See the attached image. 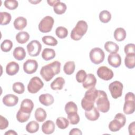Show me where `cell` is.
Segmentation results:
<instances>
[{
	"mask_svg": "<svg viewBox=\"0 0 135 135\" xmlns=\"http://www.w3.org/2000/svg\"><path fill=\"white\" fill-rule=\"evenodd\" d=\"M60 69L61 63L58 61H55L42 67L40 74L45 81L49 82L55 75L60 72Z\"/></svg>",
	"mask_w": 135,
	"mask_h": 135,
	"instance_id": "obj_1",
	"label": "cell"
},
{
	"mask_svg": "<svg viewBox=\"0 0 135 135\" xmlns=\"http://www.w3.org/2000/svg\"><path fill=\"white\" fill-rule=\"evenodd\" d=\"M88 28L87 23L83 21H79L71 33V38L74 41H79L86 33Z\"/></svg>",
	"mask_w": 135,
	"mask_h": 135,
	"instance_id": "obj_2",
	"label": "cell"
},
{
	"mask_svg": "<svg viewBox=\"0 0 135 135\" xmlns=\"http://www.w3.org/2000/svg\"><path fill=\"white\" fill-rule=\"evenodd\" d=\"M97 109L103 113L109 111L110 103L108 100L107 93L103 90H98V95L95 101Z\"/></svg>",
	"mask_w": 135,
	"mask_h": 135,
	"instance_id": "obj_3",
	"label": "cell"
},
{
	"mask_svg": "<svg viewBox=\"0 0 135 135\" xmlns=\"http://www.w3.org/2000/svg\"><path fill=\"white\" fill-rule=\"evenodd\" d=\"M126 122V116L121 113H118L115 115L114 119L109 123V129L112 132H117L125 125Z\"/></svg>",
	"mask_w": 135,
	"mask_h": 135,
	"instance_id": "obj_4",
	"label": "cell"
},
{
	"mask_svg": "<svg viewBox=\"0 0 135 135\" xmlns=\"http://www.w3.org/2000/svg\"><path fill=\"white\" fill-rule=\"evenodd\" d=\"M123 111L126 114H131L134 112V95L132 92H128L124 97Z\"/></svg>",
	"mask_w": 135,
	"mask_h": 135,
	"instance_id": "obj_5",
	"label": "cell"
},
{
	"mask_svg": "<svg viewBox=\"0 0 135 135\" xmlns=\"http://www.w3.org/2000/svg\"><path fill=\"white\" fill-rule=\"evenodd\" d=\"M89 57L91 61L95 64L101 63L104 59L105 54L104 51L100 47H94L90 52Z\"/></svg>",
	"mask_w": 135,
	"mask_h": 135,
	"instance_id": "obj_6",
	"label": "cell"
},
{
	"mask_svg": "<svg viewBox=\"0 0 135 135\" xmlns=\"http://www.w3.org/2000/svg\"><path fill=\"white\" fill-rule=\"evenodd\" d=\"M44 86V83L41 79L37 76L32 78L27 85L28 91L32 94H34L39 91Z\"/></svg>",
	"mask_w": 135,
	"mask_h": 135,
	"instance_id": "obj_7",
	"label": "cell"
},
{
	"mask_svg": "<svg viewBox=\"0 0 135 135\" xmlns=\"http://www.w3.org/2000/svg\"><path fill=\"white\" fill-rule=\"evenodd\" d=\"M54 23V18L50 16H46L41 20L38 24V30L42 33L50 32Z\"/></svg>",
	"mask_w": 135,
	"mask_h": 135,
	"instance_id": "obj_8",
	"label": "cell"
},
{
	"mask_svg": "<svg viewBox=\"0 0 135 135\" xmlns=\"http://www.w3.org/2000/svg\"><path fill=\"white\" fill-rule=\"evenodd\" d=\"M123 85L122 83L118 81L112 82L109 85V90L111 95L113 99H118L122 94Z\"/></svg>",
	"mask_w": 135,
	"mask_h": 135,
	"instance_id": "obj_9",
	"label": "cell"
},
{
	"mask_svg": "<svg viewBox=\"0 0 135 135\" xmlns=\"http://www.w3.org/2000/svg\"><path fill=\"white\" fill-rule=\"evenodd\" d=\"M27 51L31 56H37L41 52L42 45L37 40H33L27 45Z\"/></svg>",
	"mask_w": 135,
	"mask_h": 135,
	"instance_id": "obj_10",
	"label": "cell"
},
{
	"mask_svg": "<svg viewBox=\"0 0 135 135\" xmlns=\"http://www.w3.org/2000/svg\"><path fill=\"white\" fill-rule=\"evenodd\" d=\"M98 76L104 81H109L113 77V72L112 70L107 66H101L99 67L97 71Z\"/></svg>",
	"mask_w": 135,
	"mask_h": 135,
	"instance_id": "obj_11",
	"label": "cell"
},
{
	"mask_svg": "<svg viewBox=\"0 0 135 135\" xmlns=\"http://www.w3.org/2000/svg\"><path fill=\"white\" fill-rule=\"evenodd\" d=\"M38 68L37 61L33 59H28L23 64V70L25 73L31 74L35 73Z\"/></svg>",
	"mask_w": 135,
	"mask_h": 135,
	"instance_id": "obj_12",
	"label": "cell"
},
{
	"mask_svg": "<svg viewBox=\"0 0 135 135\" xmlns=\"http://www.w3.org/2000/svg\"><path fill=\"white\" fill-rule=\"evenodd\" d=\"M33 108L34 103L33 101L30 99H25L22 101L19 110L24 113L31 114Z\"/></svg>",
	"mask_w": 135,
	"mask_h": 135,
	"instance_id": "obj_13",
	"label": "cell"
},
{
	"mask_svg": "<svg viewBox=\"0 0 135 135\" xmlns=\"http://www.w3.org/2000/svg\"><path fill=\"white\" fill-rule=\"evenodd\" d=\"M2 101L3 104L7 107H14L17 104L18 98L14 94H8L3 97Z\"/></svg>",
	"mask_w": 135,
	"mask_h": 135,
	"instance_id": "obj_14",
	"label": "cell"
},
{
	"mask_svg": "<svg viewBox=\"0 0 135 135\" xmlns=\"http://www.w3.org/2000/svg\"><path fill=\"white\" fill-rule=\"evenodd\" d=\"M108 61L111 66L118 68L121 64V57L118 53H110L108 57Z\"/></svg>",
	"mask_w": 135,
	"mask_h": 135,
	"instance_id": "obj_15",
	"label": "cell"
},
{
	"mask_svg": "<svg viewBox=\"0 0 135 135\" xmlns=\"http://www.w3.org/2000/svg\"><path fill=\"white\" fill-rule=\"evenodd\" d=\"M98 95V90L95 87L89 89L85 93L83 98L86 101L94 103Z\"/></svg>",
	"mask_w": 135,
	"mask_h": 135,
	"instance_id": "obj_16",
	"label": "cell"
},
{
	"mask_svg": "<svg viewBox=\"0 0 135 135\" xmlns=\"http://www.w3.org/2000/svg\"><path fill=\"white\" fill-rule=\"evenodd\" d=\"M97 83V79L94 74L89 73L87 74L86 78L83 82V87L85 89H89L91 88L95 87Z\"/></svg>",
	"mask_w": 135,
	"mask_h": 135,
	"instance_id": "obj_17",
	"label": "cell"
},
{
	"mask_svg": "<svg viewBox=\"0 0 135 135\" xmlns=\"http://www.w3.org/2000/svg\"><path fill=\"white\" fill-rule=\"evenodd\" d=\"M55 124L52 120H47L44 122L42 126V132L46 134L53 133L55 130Z\"/></svg>",
	"mask_w": 135,
	"mask_h": 135,
	"instance_id": "obj_18",
	"label": "cell"
},
{
	"mask_svg": "<svg viewBox=\"0 0 135 135\" xmlns=\"http://www.w3.org/2000/svg\"><path fill=\"white\" fill-rule=\"evenodd\" d=\"M38 100L40 102L45 106H49L52 104L54 101L53 95L49 93H45L40 95Z\"/></svg>",
	"mask_w": 135,
	"mask_h": 135,
	"instance_id": "obj_19",
	"label": "cell"
},
{
	"mask_svg": "<svg viewBox=\"0 0 135 135\" xmlns=\"http://www.w3.org/2000/svg\"><path fill=\"white\" fill-rule=\"evenodd\" d=\"M20 66L17 63L14 61L9 62L6 66V72L9 75H14L19 71Z\"/></svg>",
	"mask_w": 135,
	"mask_h": 135,
	"instance_id": "obj_20",
	"label": "cell"
},
{
	"mask_svg": "<svg viewBox=\"0 0 135 135\" xmlns=\"http://www.w3.org/2000/svg\"><path fill=\"white\" fill-rule=\"evenodd\" d=\"M85 116L90 121H95L99 119L100 113L98 109L94 107L91 110L85 111Z\"/></svg>",
	"mask_w": 135,
	"mask_h": 135,
	"instance_id": "obj_21",
	"label": "cell"
},
{
	"mask_svg": "<svg viewBox=\"0 0 135 135\" xmlns=\"http://www.w3.org/2000/svg\"><path fill=\"white\" fill-rule=\"evenodd\" d=\"M65 84V80L62 77L56 78L50 85L51 88L53 90H61Z\"/></svg>",
	"mask_w": 135,
	"mask_h": 135,
	"instance_id": "obj_22",
	"label": "cell"
},
{
	"mask_svg": "<svg viewBox=\"0 0 135 135\" xmlns=\"http://www.w3.org/2000/svg\"><path fill=\"white\" fill-rule=\"evenodd\" d=\"M13 25L16 30H22L27 25V20L23 16L17 17L14 20Z\"/></svg>",
	"mask_w": 135,
	"mask_h": 135,
	"instance_id": "obj_23",
	"label": "cell"
},
{
	"mask_svg": "<svg viewBox=\"0 0 135 135\" xmlns=\"http://www.w3.org/2000/svg\"><path fill=\"white\" fill-rule=\"evenodd\" d=\"M13 55L16 60L21 61L24 60L26 57V53L25 49L23 47L18 46L15 48L13 52Z\"/></svg>",
	"mask_w": 135,
	"mask_h": 135,
	"instance_id": "obj_24",
	"label": "cell"
},
{
	"mask_svg": "<svg viewBox=\"0 0 135 135\" xmlns=\"http://www.w3.org/2000/svg\"><path fill=\"white\" fill-rule=\"evenodd\" d=\"M42 57L45 61H49L54 59L55 56V51L50 48H45L42 53Z\"/></svg>",
	"mask_w": 135,
	"mask_h": 135,
	"instance_id": "obj_25",
	"label": "cell"
},
{
	"mask_svg": "<svg viewBox=\"0 0 135 135\" xmlns=\"http://www.w3.org/2000/svg\"><path fill=\"white\" fill-rule=\"evenodd\" d=\"M113 36L116 41L119 42L122 41L126 37V32L123 28L118 27L115 30Z\"/></svg>",
	"mask_w": 135,
	"mask_h": 135,
	"instance_id": "obj_26",
	"label": "cell"
},
{
	"mask_svg": "<svg viewBox=\"0 0 135 135\" xmlns=\"http://www.w3.org/2000/svg\"><path fill=\"white\" fill-rule=\"evenodd\" d=\"M104 47L105 50L110 53H117L119 50L118 45L112 41H107L105 42Z\"/></svg>",
	"mask_w": 135,
	"mask_h": 135,
	"instance_id": "obj_27",
	"label": "cell"
},
{
	"mask_svg": "<svg viewBox=\"0 0 135 135\" xmlns=\"http://www.w3.org/2000/svg\"><path fill=\"white\" fill-rule=\"evenodd\" d=\"M35 118L38 122H43L46 118L47 114L45 110L42 108H37L35 111Z\"/></svg>",
	"mask_w": 135,
	"mask_h": 135,
	"instance_id": "obj_28",
	"label": "cell"
},
{
	"mask_svg": "<svg viewBox=\"0 0 135 135\" xmlns=\"http://www.w3.org/2000/svg\"><path fill=\"white\" fill-rule=\"evenodd\" d=\"M15 38L17 42L18 43L24 44L28 41L30 38V35L27 32L21 31L16 35Z\"/></svg>",
	"mask_w": 135,
	"mask_h": 135,
	"instance_id": "obj_29",
	"label": "cell"
},
{
	"mask_svg": "<svg viewBox=\"0 0 135 135\" xmlns=\"http://www.w3.org/2000/svg\"><path fill=\"white\" fill-rule=\"evenodd\" d=\"M75 69V63L73 61L66 62L63 66V71L67 75H71L74 72Z\"/></svg>",
	"mask_w": 135,
	"mask_h": 135,
	"instance_id": "obj_30",
	"label": "cell"
},
{
	"mask_svg": "<svg viewBox=\"0 0 135 135\" xmlns=\"http://www.w3.org/2000/svg\"><path fill=\"white\" fill-rule=\"evenodd\" d=\"M67 7L65 3L61 2L60 1L57 2L55 5L53 6V11L56 14L59 15H61L64 14L66 10Z\"/></svg>",
	"mask_w": 135,
	"mask_h": 135,
	"instance_id": "obj_31",
	"label": "cell"
},
{
	"mask_svg": "<svg viewBox=\"0 0 135 135\" xmlns=\"http://www.w3.org/2000/svg\"><path fill=\"white\" fill-rule=\"evenodd\" d=\"M25 129L26 131L29 133H35L39 129V124L35 121H31L26 124Z\"/></svg>",
	"mask_w": 135,
	"mask_h": 135,
	"instance_id": "obj_32",
	"label": "cell"
},
{
	"mask_svg": "<svg viewBox=\"0 0 135 135\" xmlns=\"http://www.w3.org/2000/svg\"><path fill=\"white\" fill-rule=\"evenodd\" d=\"M124 64L128 69H133L135 66V54L126 55L124 58Z\"/></svg>",
	"mask_w": 135,
	"mask_h": 135,
	"instance_id": "obj_33",
	"label": "cell"
},
{
	"mask_svg": "<svg viewBox=\"0 0 135 135\" xmlns=\"http://www.w3.org/2000/svg\"><path fill=\"white\" fill-rule=\"evenodd\" d=\"M69 121L64 117H59L56 120V124L61 129H66L69 125Z\"/></svg>",
	"mask_w": 135,
	"mask_h": 135,
	"instance_id": "obj_34",
	"label": "cell"
},
{
	"mask_svg": "<svg viewBox=\"0 0 135 135\" xmlns=\"http://www.w3.org/2000/svg\"><path fill=\"white\" fill-rule=\"evenodd\" d=\"M42 41L44 44L50 46H55L58 43V42L56 38H55L53 36L50 35L44 36L42 38Z\"/></svg>",
	"mask_w": 135,
	"mask_h": 135,
	"instance_id": "obj_35",
	"label": "cell"
},
{
	"mask_svg": "<svg viewBox=\"0 0 135 135\" xmlns=\"http://www.w3.org/2000/svg\"><path fill=\"white\" fill-rule=\"evenodd\" d=\"M1 25H6L9 24L11 21V15L6 12H1Z\"/></svg>",
	"mask_w": 135,
	"mask_h": 135,
	"instance_id": "obj_36",
	"label": "cell"
},
{
	"mask_svg": "<svg viewBox=\"0 0 135 135\" xmlns=\"http://www.w3.org/2000/svg\"><path fill=\"white\" fill-rule=\"evenodd\" d=\"M111 18V13L107 10H103L99 14V19L103 23H108Z\"/></svg>",
	"mask_w": 135,
	"mask_h": 135,
	"instance_id": "obj_37",
	"label": "cell"
},
{
	"mask_svg": "<svg viewBox=\"0 0 135 135\" xmlns=\"http://www.w3.org/2000/svg\"><path fill=\"white\" fill-rule=\"evenodd\" d=\"M64 109L66 114L72 112H78V107L76 104L72 101H70L66 103Z\"/></svg>",
	"mask_w": 135,
	"mask_h": 135,
	"instance_id": "obj_38",
	"label": "cell"
},
{
	"mask_svg": "<svg viewBox=\"0 0 135 135\" xmlns=\"http://www.w3.org/2000/svg\"><path fill=\"white\" fill-rule=\"evenodd\" d=\"M55 34L60 38H64L68 35V31L63 26H59L55 30Z\"/></svg>",
	"mask_w": 135,
	"mask_h": 135,
	"instance_id": "obj_39",
	"label": "cell"
},
{
	"mask_svg": "<svg viewBox=\"0 0 135 135\" xmlns=\"http://www.w3.org/2000/svg\"><path fill=\"white\" fill-rule=\"evenodd\" d=\"M68 119L71 124H77L80 121V117L78 112H72L67 114Z\"/></svg>",
	"mask_w": 135,
	"mask_h": 135,
	"instance_id": "obj_40",
	"label": "cell"
},
{
	"mask_svg": "<svg viewBox=\"0 0 135 135\" xmlns=\"http://www.w3.org/2000/svg\"><path fill=\"white\" fill-rule=\"evenodd\" d=\"M13 42L9 40H4L1 44V49L4 52H8L11 51L13 47Z\"/></svg>",
	"mask_w": 135,
	"mask_h": 135,
	"instance_id": "obj_41",
	"label": "cell"
},
{
	"mask_svg": "<svg viewBox=\"0 0 135 135\" xmlns=\"http://www.w3.org/2000/svg\"><path fill=\"white\" fill-rule=\"evenodd\" d=\"M30 115H31V114L24 113L18 110V111L17 112L16 117L18 122L21 123H24L26 122L29 119Z\"/></svg>",
	"mask_w": 135,
	"mask_h": 135,
	"instance_id": "obj_42",
	"label": "cell"
},
{
	"mask_svg": "<svg viewBox=\"0 0 135 135\" xmlns=\"http://www.w3.org/2000/svg\"><path fill=\"white\" fill-rule=\"evenodd\" d=\"M13 90L14 92L17 94H22L25 91V86L23 83L21 82H15L13 84L12 86Z\"/></svg>",
	"mask_w": 135,
	"mask_h": 135,
	"instance_id": "obj_43",
	"label": "cell"
},
{
	"mask_svg": "<svg viewBox=\"0 0 135 135\" xmlns=\"http://www.w3.org/2000/svg\"><path fill=\"white\" fill-rule=\"evenodd\" d=\"M4 4L5 7L10 10L15 9L18 5V3L16 0H6Z\"/></svg>",
	"mask_w": 135,
	"mask_h": 135,
	"instance_id": "obj_44",
	"label": "cell"
},
{
	"mask_svg": "<svg viewBox=\"0 0 135 135\" xmlns=\"http://www.w3.org/2000/svg\"><path fill=\"white\" fill-rule=\"evenodd\" d=\"M86 73L83 70L78 71L76 74V80L79 83H83L86 78Z\"/></svg>",
	"mask_w": 135,
	"mask_h": 135,
	"instance_id": "obj_45",
	"label": "cell"
},
{
	"mask_svg": "<svg viewBox=\"0 0 135 135\" xmlns=\"http://www.w3.org/2000/svg\"><path fill=\"white\" fill-rule=\"evenodd\" d=\"M135 45L133 43H129L125 45L124 51L126 55L135 54Z\"/></svg>",
	"mask_w": 135,
	"mask_h": 135,
	"instance_id": "obj_46",
	"label": "cell"
},
{
	"mask_svg": "<svg viewBox=\"0 0 135 135\" xmlns=\"http://www.w3.org/2000/svg\"><path fill=\"white\" fill-rule=\"evenodd\" d=\"M8 120L3 116L1 115L0 116V129L4 130L7 128L8 126Z\"/></svg>",
	"mask_w": 135,
	"mask_h": 135,
	"instance_id": "obj_47",
	"label": "cell"
},
{
	"mask_svg": "<svg viewBox=\"0 0 135 135\" xmlns=\"http://www.w3.org/2000/svg\"><path fill=\"white\" fill-rule=\"evenodd\" d=\"M128 130L130 135H134L135 132V122L133 121L128 126Z\"/></svg>",
	"mask_w": 135,
	"mask_h": 135,
	"instance_id": "obj_48",
	"label": "cell"
},
{
	"mask_svg": "<svg viewBox=\"0 0 135 135\" xmlns=\"http://www.w3.org/2000/svg\"><path fill=\"white\" fill-rule=\"evenodd\" d=\"M69 134L70 135H73V134L82 135V132H81V130L78 128H73L70 130L69 132Z\"/></svg>",
	"mask_w": 135,
	"mask_h": 135,
	"instance_id": "obj_49",
	"label": "cell"
},
{
	"mask_svg": "<svg viewBox=\"0 0 135 135\" xmlns=\"http://www.w3.org/2000/svg\"><path fill=\"white\" fill-rule=\"evenodd\" d=\"M60 0H47V2L50 6L53 7L55 5V4H56Z\"/></svg>",
	"mask_w": 135,
	"mask_h": 135,
	"instance_id": "obj_50",
	"label": "cell"
},
{
	"mask_svg": "<svg viewBox=\"0 0 135 135\" xmlns=\"http://www.w3.org/2000/svg\"><path fill=\"white\" fill-rule=\"evenodd\" d=\"M5 135H17V132H16L14 130H8L7 131H6L5 133Z\"/></svg>",
	"mask_w": 135,
	"mask_h": 135,
	"instance_id": "obj_51",
	"label": "cell"
},
{
	"mask_svg": "<svg viewBox=\"0 0 135 135\" xmlns=\"http://www.w3.org/2000/svg\"><path fill=\"white\" fill-rule=\"evenodd\" d=\"M30 2H31V3H33V4H35V3H38V2H41V1H34V2H32V1H29Z\"/></svg>",
	"mask_w": 135,
	"mask_h": 135,
	"instance_id": "obj_52",
	"label": "cell"
}]
</instances>
